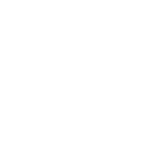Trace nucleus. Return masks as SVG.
Segmentation results:
<instances>
[]
</instances>
